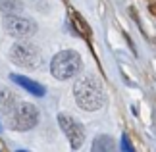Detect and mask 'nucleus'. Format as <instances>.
<instances>
[{
  "instance_id": "9d476101",
  "label": "nucleus",
  "mask_w": 156,
  "mask_h": 152,
  "mask_svg": "<svg viewBox=\"0 0 156 152\" xmlns=\"http://www.w3.org/2000/svg\"><path fill=\"white\" fill-rule=\"evenodd\" d=\"M21 10H23L21 0H0V12H4V16L20 14Z\"/></svg>"
},
{
  "instance_id": "7ed1b4c3",
  "label": "nucleus",
  "mask_w": 156,
  "mask_h": 152,
  "mask_svg": "<svg viewBox=\"0 0 156 152\" xmlns=\"http://www.w3.org/2000/svg\"><path fill=\"white\" fill-rule=\"evenodd\" d=\"M81 69H83V60L79 56V52H75V50L58 52L50 62V73L58 81H66V79L75 77Z\"/></svg>"
},
{
  "instance_id": "39448f33",
  "label": "nucleus",
  "mask_w": 156,
  "mask_h": 152,
  "mask_svg": "<svg viewBox=\"0 0 156 152\" xmlns=\"http://www.w3.org/2000/svg\"><path fill=\"white\" fill-rule=\"evenodd\" d=\"M4 29L10 37H14L17 41L21 39H29L37 33V21L31 17H25L21 14H14V16H6L4 17Z\"/></svg>"
},
{
  "instance_id": "1a4fd4ad",
  "label": "nucleus",
  "mask_w": 156,
  "mask_h": 152,
  "mask_svg": "<svg viewBox=\"0 0 156 152\" xmlns=\"http://www.w3.org/2000/svg\"><path fill=\"white\" fill-rule=\"evenodd\" d=\"M16 102H17V96L14 90L0 85V112H12L17 106Z\"/></svg>"
},
{
  "instance_id": "f8f14e48",
  "label": "nucleus",
  "mask_w": 156,
  "mask_h": 152,
  "mask_svg": "<svg viewBox=\"0 0 156 152\" xmlns=\"http://www.w3.org/2000/svg\"><path fill=\"white\" fill-rule=\"evenodd\" d=\"M122 148H123V152H133V147H131V143H129V139L127 137H122Z\"/></svg>"
},
{
  "instance_id": "ddd939ff",
  "label": "nucleus",
  "mask_w": 156,
  "mask_h": 152,
  "mask_svg": "<svg viewBox=\"0 0 156 152\" xmlns=\"http://www.w3.org/2000/svg\"><path fill=\"white\" fill-rule=\"evenodd\" d=\"M0 129H2V127H0Z\"/></svg>"
},
{
  "instance_id": "f03ea898",
  "label": "nucleus",
  "mask_w": 156,
  "mask_h": 152,
  "mask_svg": "<svg viewBox=\"0 0 156 152\" xmlns=\"http://www.w3.org/2000/svg\"><path fill=\"white\" fill-rule=\"evenodd\" d=\"M8 56H10V60L16 65L25 68V69H37L39 65L43 64V54H41V48L35 44V42L27 41V39L16 41L14 44L10 46Z\"/></svg>"
},
{
  "instance_id": "0eeeda50",
  "label": "nucleus",
  "mask_w": 156,
  "mask_h": 152,
  "mask_svg": "<svg viewBox=\"0 0 156 152\" xmlns=\"http://www.w3.org/2000/svg\"><path fill=\"white\" fill-rule=\"evenodd\" d=\"M10 79H12L14 83H17L21 89H25L27 93L35 94V96H44V93H46V89L43 87V85L37 83V81H33V79H29V77H23V75L12 73V75H10Z\"/></svg>"
},
{
  "instance_id": "f257e3e1",
  "label": "nucleus",
  "mask_w": 156,
  "mask_h": 152,
  "mask_svg": "<svg viewBox=\"0 0 156 152\" xmlns=\"http://www.w3.org/2000/svg\"><path fill=\"white\" fill-rule=\"evenodd\" d=\"M73 98L77 106L87 112H97L106 104L104 87L98 81V77L93 73L81 75L77 79V83L73 85Z\"/></svg>"
},
{
  "instance_id": "423d86ee",
  "label": "nucleus",
  "mask_w": 156,
  "mask_h": 152,
  "mask_svg": "<svg viewBox=\"0 0 156 152\" xmlns=\"http://www.w3.org/2000/svg\"><path fill=\"white\" fill-rule=\"evenodd\" d=\"M58 125L64 131V135L68 137L69 147L73 150H79L85 143V127H83V123H79L69 114H58Z\"/></svg>"
},
{
  "instance_id": "9b49d317",
  "label": "nucleus",
  "mask_w": 156,
  "mask_h": 152,
  "mask_svg": "<svg viewBox=\"0 0 156 152\" xmlns=\"http://www.w3.org/2000/svg\"><path fill=\"white\" fill-rule=\"evenodd\" d=\"M69 16H71V19H73V23L77 25V33H79V35H83L85 39H89V37H91V35H89V25H87V23L81 19V16H79V14H75V12H71Z\"/></svg>"
},
{
  "instance_id": "20e7f679",
  "label": "nucleus",
  "mask_w": 156,
  "mask_h": 152,
  "mask_svg": "<svg viewBox=\"0 0 156 152\" xmlns=\"http://www.w3.org/2000/svg\"><path fill=\"white\" fill-rule=\"evenodd\" d=\"M39 123V110L31 102H20L12 110L10 127L16 131H29Z\"/></svg>"
},
{
  "instance_id": "6e6552de",
  "label": "nucleus",
  "mask_w": 156,
  "mask_h": 152,
  "mask_svg": "<svg viewBox=\"0 0 156 152\" xmlns=\"http://www.w3.org/2000/svg\"><path fill=\"white\" fill-rule=\"evenodd\" d=\"M91 152H119V150L116 147V141L110 135H98L93 141Z\"/></svg>"
}]
</instances>
